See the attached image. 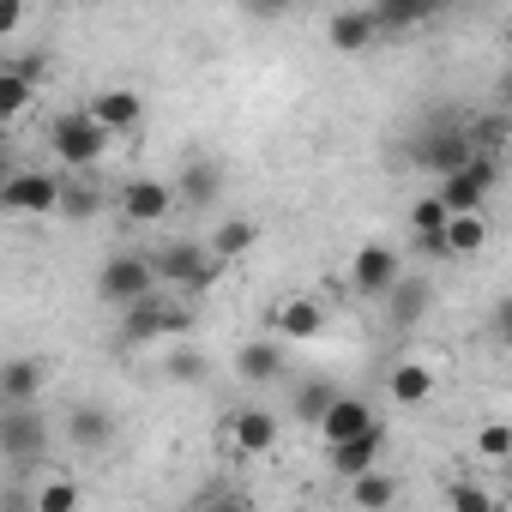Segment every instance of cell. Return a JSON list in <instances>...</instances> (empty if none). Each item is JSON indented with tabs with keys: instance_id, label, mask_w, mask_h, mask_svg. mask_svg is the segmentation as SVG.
<instances>
[{
	"instance_id": "f35d334b",
	"label": "cell",
	"mask_w": 512,
	"mask_h": 512,
	"mask_svg": "<svg viewBox=\"0 0 512 512\" xmlns=\"http://www.w3.org/2000/svg\"><path fill=\"white\" fill-rule=\"evenodd\" d=\"M506 338H512V332H506Z\"/></svg>"
},
{
	"instance_id": "f546056e",
	"label": "cell",
	"mask_w": 512,
	"mask_h": 512,
	"mask_svg": "<svg viewBox=\"0 0 512 512\" xmlns=\"http://www.w3.org/2000/svg\"><path fill=\"white\" fill-rule=\"evenodd\" d=\"M476 458L482 464H512V422H482L476 428Z\"/></svg>"
},
{
	"instance_id": "3957f363",
	"label": "cell",
	"mask_w": 512,
	"mask_h": 512,
	"mask_svg": "<svg viewBox=\"0 0 512 512\" xmlns=\"http://www.w3.org/2000/svg\"><path fill=\"white\" fill-rule=\"evenodd\" d=\"M61 199H67V175H49V169H13L7 187H0V211L7 217H61Z\"/></svg>"
},
{
	"instance_id": "83f0119b",
	"label": "cell",
	"mask_w": 512,
	"mask_h": 512,
	"mask_svg": "<svg viewBox=\"0 0 512 512\" xmlns=\"http://www.w3.org/2000/svg\"><path fill=\"white\" fill-rule=\"evenodd\" d=\"M446 7V0H380V31H410V25H422V19H434Z\"/></svg>"
},
{
	"instance_id": "7c38bea8",
	"label": "cell",
	"mask_w": 512,
	"mask_h": 512,
	"mask_svg": "<svg viewBox=\"0 0 512 512\" xmlns=\"http://www.w3.org/2000/svg\"><path fill=\"white\" fill-rule=\"evenodd\" d=\"M380 308H386V326H392V332H410L416 320H428V308H434V284H428L422 272H404V278L380 296Z\"/></svg>"
},
{
	"instance_id": "d4e9b609",
	"label": "cell",
	"mask_w": 512,
	"mask_h": 512,
	"mask_svg": "<svg viewBox=\"0 0 512 512\" xmlns=\"http://www.w3.org/2000/svg\"><path fill=\"white\" fill-rule=\"evenodd\" d=\"M175 193H181V205H187V211H211V205H217V193H223V175H217L211 163H187V169H181V181H175Z\"/></svg>"
},
{
	"instance_id": "4dcf8cb0",
	"label": "cell",
	"mask_w": 512,
	"mask_h": 512,
	"mask_svg": "<svg viewBox=\"0 0 512 512\" xmlns=\"http://www.w3.org/2000/svg\"><path fill=\"white\" fill-rule=\"evenodd\" d=\"M79 482H67V476H49L43 488H37V512H79Z\"/></svg>"
},
{
	"instance_id": "ac0fdd59",
	"label": "cell",
	"mask_w": 512,
	"mask_h": 512,
	"mask_svg": "<svg viewBox=\"0 0 512 512\" xmlns=\"http://www.w3.org/2000/svg\"><path fill=\"white\" fill-rule=\"evenodd\" d=\"M446 223H452V205L440 193H422L410 205V235H416L422 253H434V260H446Z\"/></svg>"
},
{
	"instance_id": "74e56055",
	"label": "cell",
	"mask_w": 512,
	"mask_h": 512,
	"mask_svg": "<svg viewBox=\"0 0 512 512\" xmlns=\"http://www.w3.org/2000/svg\"><path fill=\"white\" fill-rule=\"evenodd\" d=\"M79 7H91V0H79Z\"/></svg>"
},
{
	"instance_id": "7402d4cb",
	"label": "cell",
	"mask_w": 512,
	"mask_h": 512,
	"mask_svg": "<svg viewBox=\"0 0 512 512\" xmlns=\"http://www.w3.org/2000/svg\"><path fill=\"white\" fill-rule=\"evenodd\" d=\"M109 199H103V187H97V175L91 169H67V199H61V223H91L97 211H103Z\"/></svg>"
},
{
	"instance_id": "e0dca14e",
	"label": "cell",
	"mask_w": 512,
	"mask_h": 512,
	"mask_svg": "<svg viewBox=\"0 0 512 512\" xmlns=\"http://www.w3.org/2000/svg\"><path fill=\"white\" fill-rule=\"evenodd\" d=\"M272 332L290 338V344H308V338L326 332V308H320L314 296H284V302L272 308Z\"/></svg>"
},
{
	"instance_id": "603a6c76",
	"label": "cell",
	"mask_w": 512,
	"mask_h": 512,
	"mask_svg": "<svg viewBox=\"0 0 512 512\" xmlns=\"http://www.w3.org/2000/svg\"><path fill=\"white\" fill-rule=\"evenodd\" d=\"M338 404V380H302L296 392H290V422H302V428H320V416Z\"/></svg>"
},
{
	"instance_id": "4fadbf2b",
	"label": "cell",
	"mask_w": 512,
	"mask_h": 512,
	"mask_svg": "<svg viewBox=\"0 0 512 512\" xmlns=\"http://www.w3.org/2000/svg\"><path fill=\"white\" fill-rule=\"evenodd\" d=\"M85 109H91L115 139H127V133H139V127H145V97H139V91H127V85H103Z\"/></svg>"
},
{
	"instance_id": "f1b7e54d",
	"label": "cell",
	"mask_w": 512,
	"mask_h": 512,
	"mask_svg": "<svg viewBox=\"0 0 512 512\" xmlns=\"http://www.w3.org/2000/svg\"><path fill=\"white\" fill-rule=\"evenodd\" d=\"M350 500H356V506H392V500H398V482H392L386 464H380V470H368V476L350 482Z\"/></svg>"
},
{
	"instance_id": "2e32d148",
	"label": "cell",
	"mask_w": 512,
	"mask_h": 512,
	"mask_svg": "<svg viewBox=\"0 0 512 512\" xmlns=\"http://www.w3.org/2000/svg\"><path fill=\"white\" fill-rule=\"evenodd\" d=\"M284 368H290V356H284V338H278V332H272V338H253V344L235 350V374H241L247 386H272Z\"/></svg>"
},
{
	"instance_id": "4316f807",
	"label": "cell",
	"mask_w": 512,
	"mask_h": 512,
	"mask_svg": "<svg viewBox=\"0 0 512 512\" xmlns=\"http://www.w3.org/2000/svg\"><path fill=\"white\" fill-rule=\"evenodd\" d=\"M205 241H211V253H217V260L229 266V260H241V253H247L253 241H260V223H253V217H223V223H217Z\"/></svg>"
},
{
	"instance_id": "e575fe53",
	"label": "cell",
	"mask_w": 512,
	"mask_h": 512,
	"mask_svg": "<svg viewBox=\"0 0 512 512\" xmlns=\"http://www.w3.org/2000/svg\"><path fill=\"white\" fill-rule=\"evenodd\" d=\"M25 25V0H0V37H13Z\"/></svg>"
},
{
	"instance_id": "5b68a950",
	"label": "cell",
	"mask_w": 512,
	"mask_h": 512,
	"mask_svg": "<svg viewBox=\"0 0 512 512\" xmlns=\"http://www.w3.org/2000/svg\"><path fill=\"white\" fill-rule=\"evenodd\" d=\"M494 187H500V157L494 151H470L452 175H440V199L452 211H482Z\"/></svg>"
},
{
	"instance_id": "9c48e42d",
	"label": "cell",
	"mask_w": 512,
	"mask_h": 512,
	"mask_svg": "<svg viewBox=\"0 0 512 512\" xmlns=\"http://www.w3.org/2000/svg\"><path fill=\"white\" fill-rule=\"evenodd\" d=\"M470 151H476V139H470L464 127H428V133H416L410 163H416V169H428V175H452Z\"/></svg>"
},
{
	"instance_id": "5bb4252c",
	"label": "cell",
	"mask_w": 512,
	"mask_h": 512,
	"mask_svg": "<svg viewBox=\"0 0 512 512\" xmlns=\"http://www.w3.org/2000/svg\"><path fill=\"white\" fill-rule=\"evenodd\" d=\"M434 392H440V374L428 362H392L386 368V398L398 410H422V404H434Z\"/></svg>"
},
{
	"instance_id": "d6986e66",
	"label": "cell",
	"mask_w": 512,
	"mask_h": 512,
	"mask_svg": "<svg viewBox=\"0 0 512 512\" xmlns=\"http://www.w3.org/2000/svg\"><path fill=\"white\" fill-rule=\"evenodd\" d=\"M374 422H380V416H374V404H368V398L338 392V404L320 416V428H314V434H320L326 446H338V440H350V434H362V428H374Z\"/></svg>"
},
{
	"instance_id": "277c9868",
	"label": "cell",
	"mask_w": 512,
	"mask_h": 512,
	"mask_svg": "<svg viewBox=\"0 0 512 512\" xmlns=\"http://www.w3.org/2000/svg\"><path fill=\"white\" fill-rule=\"evenodd\" d=\"M151 290H163L151 253H115V260H103V272H97V296L115 302V308H133V302L151 296Z\"/></svg>"
},
{
	"instance_id": "cb8c5ba5",
	"label": "cell",
	"mask_w": 512,
	"mask_h": 512,
	"mask_svg": "<svg viewBox=\"0 0 512 512\" xmlns=\"http://www.w3.org/2000/svg\"><path fill=\"white\" fill-rule=\"evenodd\" d=\"M488 247V217L482 211H452L446 223V260H470V253Z\"/></svg>"
},
{
	"instance_id": "9a60e30c",
	"label": "cell",
	"mask_w": 512,
	"mask_h": 512,
	"mask_svg": "<svg viewBox=\"0 0 512 512\" xmlns=\"http://www.w3.org/2000/svg\"><path fill=\"white\" fill-rule=\"evenodd\" d=\"M386 31H380V13H362V7H338L332 13V25H326V43L338 49V55H362V49H374Z\"/></svg>"
},
{
	"instance_id": "d590c367",
	"label": "cell",
	"mask_w": 512,
	"mask_h": 512,
	"mask_svg": "<svg viewBox=\"0 0 512 512\" xmlns=\"http://www.w3.org/2000/svg\"><path fill=\"white\" fill-rule=\"evenodd\" d=\"M500 97H506V103H512V67H506V79H500Z\"/></svg>"
},
{
	"instance_id": "ffe728a7",
	"label": "cell",
	"mask_w": 512,
	"mask_h": 512,
	"mask_svg": "<svg viewBox=\"0 0 512 512\" xmlns=\"http://www.w3.org/2000/svg\"><path fill=\"white\" fill-rule=\"evenodd\" d=\"M43 386H49V362L19 356V362L0 368V404H37V392H43Z\"/></svg>"
},
{
	"instance_id": "d6a6232c",
	"label": "cell",
	"mask_w": 512,
	"mask_h": 512,
	"mask_svg": "<svg viewBox=\"0 0 512 512\" xmlns=\"http://www.w3.org/2000/svg\"><path fill=\"white\" fill-rule=\"evenodd\" d=\"M169 380H205V356L199 350H175L169 356Z\"/></svg>"
},
{
	"instance_id": "6da1fadb",
	"label": "cell",
	"mask_w": 512,
	"mask_h": 512,
	"mask_svg": "<svg viewBox=\"0 0 512 512\" xmlns=\"http://www.w3.org/2000/svg\"><path fill=\"white\" fill-rule=\"evenodd\" d=\"M43 133H49V157L61 163V169H97L103 157H109V127L91 115V109H61V115H49L43 121Z\"/></svg>"
},
{
	"instance_id": "1f68e13d",
	"label": "cell",
	"mask_w": 512,
	"mask_h": 512,
	"mask_svg": "<svg viewBox=\"0 0 512 512\" xmlns=\"http://www.w3.org/2000/svg\"><path fill=\"white\" fill-rule=\"evenodd\" d=\"M446 506H458V512H488L494 494H488L482 482H452V488H446Z\"/></svg>"
},
{
	"instance_id": "30bf717a",
	"label": "cell",
	"mask_w": 512,
	"mask_h": 512,
	"mask_svg": "<svg viewBox=\"0 0 512 512\" xmlns=\"http://www.w3.org/2000/svg\"><path fill=\"white\" fill-rule=\"evenodd\" d=\"M175 205H181V193H175L169 181H157V175H133V181L115 193V211H121L127 223H163Z\"/></svg>"
},
{
	"instance_id": "836d02e7",
	"label": "cell",
	"mask_w": 512,
	"mask_h": 512,
	"mask_svg": "<svg viewBox=\"0 0 512 512\" xmlns=\"http://www.w3.org/2000/svg\"><path fill=\"white\" fill-rule=\"evenodd\" d=\"M241 13L247 19H278V13H290V0H241Z\"/></svg>"
},
{
	"instance_id": "44dd1931",
	"label": "cell",
	"mask_w": 512,
	"mask_h": 512,
	"mask_svg": "<svg viewBox=\"0 0 512 512\" xmlns=\"http://www.w3.org/2000/svg\"><path fill=\"white\" fill-rule=\"evenodd\" d=\"M67 440H73L79 452H103V446L115 440V416H109L103 404H79V410L67 416Z\"/></svg>"
},
{
	"instance_id": "7a4b0ae2",
	"label": "cell",
	"mask_w": 512,
	"mask_h": 512,
	"mask_svg": "<svg viewBox=\"0 0 512 512\" xmlns=\"http://www.w3.org/2000/svg\"><path fill=\"white\" fill-rule=\"evenodd\" d=\"M151 260H157L163 290H181V296H205L223 278V260L211 253V241H169V247L151 253Z\"/></svg>"
},
{
	"instance_id": "8fae6325",
	"label": "cell",
	"mask_w": 512,
	"mask_h": 512,
	"mask_svg": "<svg viewBox=\"0 0 512 512\" xmlns=\"http://www.w3.org/2000/svg\"><path fill=\"white\" fill-rule=\"evenodd\" d=\"M326 458H332V476L356 482V476H368V470H380V464H386V428L374 422V428H362V434H350V440L326 446Z\"/></svg>"
},
{
	"instance_id": "8992f818",
	"label": "cell",
	"mask_w": 512,
	"mask_h": 512,
	"mask_svg": "<svg viewBox=\"0 0 512 512\" xmlns=\"http://www.w3.org/2000/svg\"><path fill=\"white\" fill-rule=\"evenodd\" d=\"M43 452H49V422L31 404H7V416H0V458L13 470H31L43 464Z\"/></svg>"
},
{
	"instance_id": "52a82bcc",
	"label": "cell",
	"mask_w": 512,
	"mask_h": 512,
	"mask_svg": "<svg viewBox=\"0 0 512 512\" xmlns=\"http://www.w3.org/2000/svg\"><path fill=\"white\" fill-rule=\"evenodd\" d=\"M278 416L266 410V404H241V410H229V422H223V440H229V452L235 458H266V452H278Z\"/></svg>"
},
{
	"instance_id": "8d00e7d4",
	"label": "cell",
	"mask_w": 512,
	"mask_h": 512,
	"mask_svg": "<svg viewBox=\"0 0 512 512\" xmlns=\"http://www.w3.org/2000/svg\"><path fill=\"white\" fill-rule=\"evenodd\" d=\"M506 49H512V25H506Z\"/></svg>"
},
{
	"instance_id": "ba28073f",
	"label": "cell",
	"mask_w": 512,
	"mask_h": 512,
	"mask_svg": "<svg viewBox=\"0 0 512 512\" xmlns=\"http://www.w3.org/2000/svg\"><path fill=\"white\" fill-rule=\"evenodd\" d=\"M404 278V260L386 247V241H368V247H356V260H350V290L356 296H368V302H380L392 284Z\"/></svg>"
},
{
	"instance_id": "484cf974",
	"label": "cell",
	"mask_w": 512,
	"mask_h": 512,
	"mask_svg": "<svg viewBox=\"0 0 512 512\" xmlns=\"http://www.w3.org/2000/svg\"><path fill=\"white\" fill-rule=\"evenodd\" d=\"M31 97H37V79H25L19 67H0V127H19L31 115Z\"/></svg>"
}]
</instances>
